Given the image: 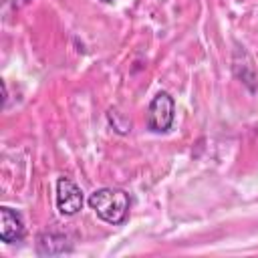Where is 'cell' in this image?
I'll list each match as a JSON object with an SVG mask.
<instances>
[{"mask_svg":"<svg viewBox=\"0 0 258 258\" xmlns=\"http://www.w3.org/2000/svg\"><path fill=\"white\" fill-rule=\"evenodd\" d=\"M0 218H2V226H0V238L2 242H20L24 238V222H22V216L8 208V206H2L0 208Z\"/></svg>","mask_w":258,"mask_h":258,"instance_id":"cell-4","label":"cell"},{"mask_svg":"<svg viewBox=\"0 0 258 258\" xmlns=\"http://www.w3.org/2000/svg\"><path fill=\"white\" fill-rule=\"evenodd\" d=\"M30 0H6V4H10L12 8H22L24 4H28Z\"/></svg>","mask_w":258,"mask_h":258,"instance_id":"cell-7","label":"cell"},{"mask_svg":"<svg viewBox=\"0 0 258 258\" xmlns=\"http://www.w3.org/2000/svg\"><path fill=\"white\" fill-rule=\"evenodd\" d=\"M103 2H113V0H103Z\"/></svg>","mask_w":258,"mask_h":258,"instance_id":"cell-8","label":"cell"},{"mask_svg":"<svg viewBox=\"0 0 258 258\" xmlns=\"http://www.w3.org/2000/svg\"><path fill=\"white\" fill-rule=\"evenodd\" d=\"M71 252V242L67 240L64 234L56 232H42L36 240V254L38 256H56Z\"/></svg>","mask_w":258,"mask_h":258,"instance_id":"cell-5","label":"cell"},{"mask_svg":"<svg viewBox=\"0 0 258 258\" xmlns=\"http://www.w3.org/2000/svg\"><path fill=\"white\" fill-rule=\"evenodd\" d=\"M107 117H109V123L113 125V129H115L117 133L125 135V133H129V131H131V121H129L123 113H119L117 109H109Z\"/></svg>","mask_w":258,"mask_h":258,"instance_id":"cell-6","label":"cell"},{"mask_svg":"<svg viewBox=\"0 0 258 258\" xmlns=\"http://www.w3.org/2000/svg\"><path fill=\"white\" fill-rule=\"evenodd\" d=\"M83 191L71 177L56 181V208L62 216H75L83 208Z\"/></svg>","mask_w":258,"mask_h":258,"instance_id":"cell-3","label":"cell"},{"mask_svg":"<svg viewBox=\"0 0 258 258\" xmlns=\"http://www.w3.org/2000/svg\"><path fill=\"white\" fill-rule=\"evenodd\" d=\"M173 117H175L173 97L165 91H159L147 107V129H151L153 133H165L171 129Z\"/></svg>","mask_w":258,"mask_h":258,"instance_id":"cell-2","label":"cell"},{"mask_svg":"<svg viewBox=\"0 0 258 258\" xmlns=\"http://www.w3.org/2000/svg\"><path fill=\"white\" fill-rule=\"evenodd\" d=\"M89 206L91 210H95V214L103 222L111 226H119L125 222L129 214L131 200H129V194L119 187H101L89 196Z\"/></svg>","mask_w":258,"mask_h":258,"instance_id":"cell-1","label":"cell"}]
</instances>
